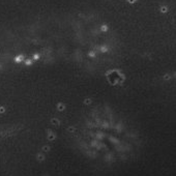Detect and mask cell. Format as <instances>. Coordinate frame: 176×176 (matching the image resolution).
<instances>
[]
</instances>
